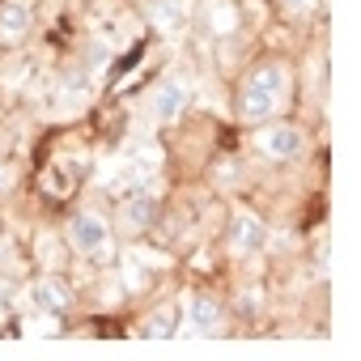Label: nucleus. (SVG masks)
<instances>
[{"label": "nucleus", "instance_id": "obj_6", "mask_svg": "<svg viewBox=\"0 0 361 361\" xmlns=\"http://www.w3.org/2000/svg\"><path fill=\"white\" fill-rule=\"evenodd\" d=\"M188 331H196V336L221 331V302L213 293H192L188 298Z\"/></svg>", "mask_w": 361, "mask_h": 361}, {"label": "nucleus", "instance_id": "obj_5", "mask_svg": "<svg viewBox=\"0 0 361 361\" xmlns=\"http://www.w3.org/2000/svg\"><path fill=\"white\" fill-rule=\"evenodd\" d=\"M30 298H35V306L43 310V314H51V319H60L68 306H73V289L56 276V272H47V276H39L35 285H30Z\"/></svg>", "mask_w": 361, "mask_h": 361}, {"label": "nucleus", "instance_id": "obj_7", "mask_svg": "<svg viewBox=\"0 0 361 361\" xmlns=\"http://www.w3.org/2000/svg\"><path fill=\"white\" fill-rule=\"evenodd\" d=\"M264 238H268V230H264L259 217H251V213H238V217H234V226H230V243H234V251L251 255V251L264 247Z\"/></svg>", "mask_w": 361, "mask_h": 361}, {"label": "nucleus", "instance_id": "obj_2", "mask_svg": "<svg viewBox=\"0 0 361 361\" xmlns=\"http://www.w3.org/2000/svg\"><path fill=\"white\" fill-rule=\"evenodd\" d=\"M68 243H73V251L77 255H85V259H98V255H106L111 251V221L102 217V213H77L73 221H68Z\"/></svg>", "mask_w": 361, "mask_h": 361}, {"label": "nucleus", "instance_id": "obj_8", "mask_svg": "<svg viewBox=\"0 0 361 361\" xmlns=\"http://www.w3.org/2000/svg\"><path fill=\"white\" fill-rule=\"evenodd\" d=\"M188 13H192V0H153V9H149L153 26H157V30H166V35H174L178 26H183V22H188Z\"/></svg>", "mask_w": 361, "mask_h": 361}, {"label": "nucleus", "instance_id": "obj_10", "mask_svg": "<svg viewBox=\"0 0 361 361\" xmlns=\"http://www.w3.org/2000/svg\"><path fill=\"white\" fill-rule=\"evenodd\" d=\"M26 30H30V9L26 5H13V0L0 5V35H5V39H22Z\"/></svg>", "mask_w": 361, "mask_h": 361}, {"label": "nucleus", "instance_id": "obj_3", "mask_svg": "<svg viewBox=\"0 0 361 361\" xmlns=\"http://www.w3.org/2000/svg\"><path fill=\"white\" fill-rule=\"evenodd\" d=\"M188 102H192V81L166 77V81H157L153 94H149V119H153V123H174L178 115L188 111Z\"/></svg>", "mask_w": 361, "mask_h": 361}, {"label": "nucleus", "instance_id": "obj_12", "mask_svg": "<svg viewBox=\"0 0 361 361\" xmlns=\"http://www.w3.org/2000/svg\"><path fill=\"white\" fill-rule=\"evenodd\" d=\"M145 331H149V336H174V314H170V310L149 314V319H145Z\"/></svg>", "mask_w": 361, "mask_h": 361}, {"label": "nucleus", "instance_id": "obj_9", "mask_svg": "<svg viewBox=\"0 0 361 361\" xmlns=\"http://www.w3.org/2000/svg\"><path fill=\"white\" fill-rule=\"evenodd\" d=\"M204 26H209V35H234L238 30V9L230 0H209L204 5Z\"/></svg>", "mask_w": 361, "mask_h": 361}, {"label": "nucleus", "instance_id": "obj_14", "mask_svg": "<svg viewBox=\"0 0 361 361\" xmlns=\"http://www.w3.org/2000/svg\"><path fill=\"white\" fill-rule=\"evenodd\" d=\"M13 183H18V174H13V166H9V161H0V200H5V196L13 192Z\"/></svg>", "mask_w": 361, "mask_h": 361}, {"label": "nucleus", "instance_id": "obj_13", "mask_svg": "<svg viewBox=\"0 0 361 361\" xmlns=\"http://www.w3.org/2000/svg\"><path fill=\"white\" fill-rule=\"evenodd\" d=\"M149 213H153V200H145V196H140V200L128 209V221H132V230H140V226L149 221Z\"/></svg>", "mask_w": 361, "mask_h": 361}, {"label": "nucleus", "instance_id": "obj_11", "mask_svg": "<svg viewBox=\"0 0 361 361\" xmlns=\"http://www.w3.org/2000/svg\"><path fill=\"white\" fill-rule=\"evenodd\" d=\"M39 264H43V268H51V272L64 264V251H60V243H56L51 234H39Z\"/></svg>", "mask_w": 361, "mask_h": 361}, {"label": "nucleus", "instance_id": "obj_15", "mask_svg": "<svg viewBox=\"0 0 361 361\" xmlns=\"http://www.w3.org/2000/svg\"><path fill=\"white\" fill-rule=\"evenodd\" d=\"M281 9H285V13H310L314 0H281Z\"/></svg>", "mask_w": 361, "mask_h": 361}, {"label": "nucleus", "instance_id": "obj_16", "mask_svg": "<svg viewBox=\"0 0 361 361\" xmlns=\"http://www.w3.org/2000/svg\"><path fill=\"white\" fill-rule=\"evenodd\" d=\"M0 251H5V226H0Z\"/></svg>", "mask_w": 361, "mask_h": 361}, {"label": "nucleus", "instance_id": "obj_4", "mask_svg": "<svg viewBox=\"0 0 361 361\" xmlns=\"http://www.w3.org/2000/svg\"><path fill=\"white\" fill-rule=\"evenodd\" d=\"M259 149H264L272 161H293V157H302L306 136H302V128H293V123H272V128L259 132Z\"/></svg>", "mask_w": 361, "mask_h": 361}, {"label": "nucleus", "instance_id": "obj_1", "mask_svg": "<svg viewBox=\"0 0 361 361\" xmlns=\"http://www.w3.org/2000/svg\"><path fill=\"white\" fill-rule=\"evenodd\" d=\"M285 94H289V73H285V64H264V68H255V73L243 81V90H238V115H243L247 123H264V119H272V115L281 111Z\"/></svg>", "mask_w": 361, "mask_h": 361}]
</instances>
